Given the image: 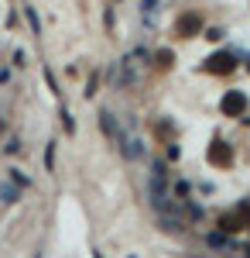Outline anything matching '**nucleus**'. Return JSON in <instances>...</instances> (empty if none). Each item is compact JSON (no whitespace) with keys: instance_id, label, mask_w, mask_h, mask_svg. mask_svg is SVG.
I'll use <instances>...</instances> for the list:
<instances>
[{"instance_id":"obj_1","label":"nucleus","mask_w":250,"mask_h":258,"mask_svg":"<svg viewBox=\"0 0 250 258\" xmlns=\"http://www.w3.org/2000/svg\"><path fill=\"white\" fill-rule=\"evenodd\" d=\"M148 62V52L144 48H137V52H131L123 62H116V69H113V83L116 86H131V83L141 76V66Z\"/></svg>"},{"instance_id":"obj_2","label":"nucleus","mask_w":250,"mask_h":258,"mask_svg":"<svg viewBox=\"0 0 250 258\" xmlns=\"http://www.w3.org/2000/svg\"><path fill=\"white\" fill-rule=\"evenodd\" d=\"M223 114H226V117H243V114H247V97L236 93V90H230V93L223 97Z\"/></svg>"},{"instance_id":"obj_3","label":"nucleus","mask_w":250,"mask_h":258,"mask_svg":"<svg viewBox=\"0 0 250 258\" xmlns=\"http://www.w3.org/2000/svg\"><path fill=\"white\" fill-rule=\"evenodd\" d=\"M247 220H250V207H247V203H243V207H240L236 214H230V217L223 214V217H219V227H223V231L230 234V231H240V227H243Z\"/></svg>"},{"instance_id":"obj_4","label":"nucleus","mask_w":250,"mask_h":258,"mask_svg":"<svg viewBox=\"0 0 250 258\" xmlns=\"http://www.w3.org/2000/svg\"><path fill=\"white\" fill-rule=\"evenodd\" d=\"M233 55L230 52H216V55H209V62H206V73H216V76H219V73H233Z\"/></svg>"},{"instance_id":"obj_5","label":"nucleus","mask_w":250,"mask_h":258,"mask_svg":"<svg viewBox=\"0 0 250 258\" xmlns=\"http://www.w3.org/2000/svg\"><path fill=\"white\" fill-rule=\"evenodd\" d=\"M175 31H178V35H185V38H192V35L202 31V18H199V14H182L178 24H175Z\"/></svg>"},{"instance_id":"obj_6","label":"nucleus","mask_w":250,"mask_h":258,"mask_svg":"<svg viewBox=\"0 0 250 258\" xmlns=\"http://www.w3.org/2000/svg\"><path fill=\"white\" fill-rule=\"evenodd\" d=\"M209 162H212V165H230L233 152L223 145V141H212V145H209Z\"/></svg>"},{"instance_id":"obj_7","label":"nucleus","mask_w":250,"mask_h":258,"mask_svg":"<svg viewBox=\"0 0 250 258\" xmlns=\"http://www.w3.org/2000/svg\"><path fill=\"white\" fill-rule=\"evenodd\" d=\"M99 124H103V131H106V138H110V141H116V145L123 141V131H120V124H113V114L103 110V114H99Z\"/></svg>"},{"instance_id":"obj_8","label":"nucleus","mask_w":250,"mask_h":258,"mask_svg":"<svg viewBox=\"0 0 250 258\" xmlns=\"http://www.w3.org/2000/svg\"><path fill=\"white\" fill-rule=\"evenodd\" d=\"M172 62H175V52H168V48H165V52H158V66H165V69H168Z\"/></svg>"},{"instance_id":"obj_9","label":"nucleus","mask_w":250,"mask_h":258,"mask_svg":"<svg viewBox=\"0 0 250 258\" xmlns=\"http://www.w3.org/2000/svg\"><path fill=\"white\" fill-rule=\"evenodd\" d=\"M0 197H4V203H14V200H18V189H11V186H0Z\"/></svg>"},{"instance_id":"obj_10","label":"nucleus","mask_w":250,"mask_h":258,"mask_svg":"<svg viewBox=\"0 0 250 258\" xmlns=\"http://www.w3.org/2000/svg\"><path fill=\"white\" fill-rule=\"evenodd\" d=\"M11 179H14V182H18V186H28V176H21L18 169H11Z\"/></svg>"},{"instance_id":"obj_11","label":"nucleus","mask_w":250,"mask_h":258,"mask_svg":"<svg viewBox=\"0 0 250 258\" xmlns=\"http://www.w3.org/2000/svg\"><path fill=\"white\" fill-rule=\"evenodd\" d=\"M0 127H4V124H0Z\"/></svg>"}]
</instances>
